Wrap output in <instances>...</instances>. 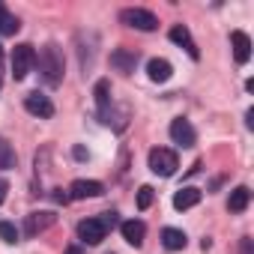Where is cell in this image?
<instances>
[{
    "label": "cell",
    "instance_id": "obj_9",
    "mask_svg": "<svg viewBox=\"0 0 254 254\" xmlns=\"http://www.w3.org/2000/svg\"><path fill=\"white\" fill-rule=\"evenodd\" d=\"M120 233H123V239L129 242V245L141 248V245H144V236H147V224L138 221V218H129V221L120 224Z\"/></svg>",
    "mask_w": 254,
    "mask_h": 254
},
{
    "label": "cell",
    "instance_id": "obj_15",
    "mask_svg": "<svg viewBox=\"0 0 254 254\" xmlns=\"http://www.w3.org/2000/svg\"><path fill=\"white\" fill-rule=\"evenodd\" d=\"M162 245H165L168 251H183V248L189 245V236H186L180 227H165V230H162Z\"/></svg>",
    "mask_w": 254,
    "mask_h": 254
},
{
    "label": "cell",
    "instance_id": "obj_13",
    "mask_svg": "<svg viewBox=\"0 0 254 254\" xmlns=\"http://www.w3.org/2000/svg\"><path fill=\"white\" fill-rule=\"evenodd\" d=\"M147 75H150V81H156V84H165V81H171V75H174V66H171L165 57H153V60L147 63Z\"/></svg>",
    "mask_w": 254,
    "mask_h": 254
},
{
    "label": "cell",
    "instance_id": "obj_28",
    "mask_svg": "<svg viewBox=\"0 0 254 254\" xmlns=\"http://www.w3.org/2000/svg\"><path fill=\"white\" fill-rule=\"evenodd\" d=\"M0 60H3V48H0Z\"/></svg>",
    "mask_w": 254,
    "mask_h": 254
},
{
    "label": "cell",
    "instance_id": "obj_6",
    "mask_svg": "<svg viewBox=\"0 0 254 254\" xmlns=\"http://www.w3.org/2000/svg\"><path fill=\"white\" fill-rule=\"evenodd\" d=\"M105 236H108V230H105V224H102L99 218H84V221H78V239H81V242L99 245Z\"/></svg>",
    "mask_w": 254,
    "mask_h": 254
},
{
    "label": "cell",
    "instance_id": "obj_3",
    "mask_svg": "<svg viewBox=\"0 0 254 254\" xmlns=\"http://www.w3.org/2000/svg\"><path fill=\"white\" fill-rule=\"evenodd\" d=\"M33 66H36V48L30 42L15 45V51H12V75H15V81L27 78L33 72Z\"/></svg>",
    "mask_w": 254,
    "mask_h": 254
},
{
    "label": "cell",
    "instance_id": "obj_10",
    "mask_svg": "<svg viewBox=\"0 0 254 254\" xmlns=\"http://www.w3.org/2000/svg\"><path fill=\"white\" fill-rule=\"evenodd\" d=\"M54 212H30L27 218H24V233L27 236H36V233H42V230H48L51 224H54Z\"/></svg>",
    "mask_w": 254,
    "mask_h": 254
},
{
    "label": "cell",
    "instance_id": "obj_14",
    "mask_svg": "<svg viewBox=\"0 0 254 254\" xmlns=\"http://www.w3.org/2000/svg\"><path fill=\"white\" fill-rule=\"evenodd\" d=\"M200 197H203V191L200 189H194V186H186V189H180L177 194H174V209H191V206H197L200 203Z\"/></svg>",
    "mask_w": 254,
    "mask_h": 254
},
{
    "label": "cell",
    "instance_id": "obj_19",
    "mask_svg": "<svg viewBox=\"0 0 254 254\" xmlns=\"http://www.w3.org/2000/svg\"><path fill=\"white\" fill-rule=\"evenodd\" d=\"M93 96H96V105H99V111H105V108L111 105V81H108V78L96 81V90H93Z\"/></svg>",
    "mask_w": 254,
    "mask_h": 254
},
{
    "label": "cell",
    "instance_id": "obj_25",
    "mask_svg": "<svg viewBox=\"0 0 254 254\" xmlns=\"http://www.w3.org/2000/svg\"><path fill=\"white\" fill-rule=\"evenodd\" d=\"M54 200H57V203H69V194H63V189H57V194H54Z\"/></svg>",
    "mask_w": 254,
    "mask_h": 254
},
{
    "label": "cell",
    "instance_id": "obj_4",
    "mask_svg": "<svg viewBox=\"0 0 254 254\" xmlns=\"http://www.w3.org/2000/svg\"><path fill=\"white\" fill-rule=\"evenodd\" d=\"M120 21L126 27H135V30H144V33H150V30L159 27V18L153 12H147V9H123L120 12Z\"/></svg>",
    "mask_w": 254,
    "mask_h": 254
},
{
    "label": "cell",
    "instance_id": "obj_27",
    "mask_svg": "<svg viewBox=\"0 0 254 254\" xmlns=\"http://www.w3.org/2000/svg\"><path fill=\"white\" fill-rule=\"evenodd\" d=\"M63 254H81V248H78V245H69V248H66Z\"/></svg>",
    "mask_w": 254,
    "mask_h": 254
},
{
    "label": "cell",
    "instance_id": "obj_1",
    "mask_svg": "<svg viewBox=\"0 0 254 254\" xmlns=\"http://www.w3.org/2000/svg\"><path fill=\"white\" fill-rule=\"evenodd\" d=\"M36 63L42 66V72H45V81L54 87V84H60L63 81V69H66V63H63V51H60V45H45L42 48V54H36Z\"/></svg>",
    "mask_w": 254,
    "mask_h": 254
},
{
    "label": "cell",
    "instance_id": "obj_8",
    "mask_svg": "<svg viewBox=\"0 0 254 254\" xmlns=\"http://www.w3.org/2000/svg\"><path fill=\"white\" fill-rule=\"evenodd\" d=\"M24 108H27V114L42 117V120L54 117V102H51L48 96H42V93H30V96H24Z\"/></svg>",
    "mask_w": 254,
    "mask_h": 254
},
{
    "label": "cell",
    "instance_id": "obj_12",
    "mask_svg": "<svg viewBox=\"0 0 254 254\" xmlns=\"http://www.w3.org/2000/svg\"><path fill=\"white\" fill-rule=\"evenodd\" d=\"M230 45H233L236 63H248V60H251V39H248V33L233 30V33H230Z\"/></svg>",
    "mask_w": 254,
    "mask_h": 254
},
{
    "label": "cell",
    "instance_id": "obj_23",
    "mask_svg": "<svg viewBox=\"0 0 254 254\" xmlns=\"http://www.w3.org/2000/svg\"><path fill=\"white\" fill-rule=\"evenodd\" d=\"M99 221L105 224V230H111V227H117V221H120V218H117V212H105Z\"/></svg>",
    "mask_w": 254,
    "mask_h": 254
},
{
    "label": "cell",
    "instance_id": "obj_7",
    "mask_svg": "<svg viewBox=\"0 0 254 254\" xmlns=\"http://www.w3.org/2000/svg\"><path fill=\"white\" fill-rule=\"evenodd\" d=\"M105 194V186L96 180H75L69 186V200H87V197H99Z\"/></svg>",
    "mask_w": 254,
    "mask_h": 254
},
{
    "label": "cell",
    "instance_id": "obj_26",
    "mask_svg": "<svg viewBox=\"0 0 254 254\" xmlns=\"http://www.w3.org/2000/svg\"><path fill=\"white\" fill-rule=\"evenodd\" d=\"M75 159H87V150L84 147H75Z\"/></svg>",
    "mask_w": 254,
    "mask_h": 254
},
{
    "label": "cell",
    "instance_id": "obj_16",
    "mask_svg": "<svg viewBox=\"0 0 254 254\" xmlns=\"http://www.w3.org/2000/svg\"><path fill=\"white\" fill-rule=\"evenodd\" d=\"M111 63H114L120 72H135L138 54H135V51H126V48H117V51H111Z\"/></svg>",
    "mask_w": 254,
    "mask_h": 254
},
{
    "label": "cell",
    "instance_id": "obj_17",
    "mask_svg": "<svg viewBox=\"0 0 254 254\" xmlns=\"http://www.w3.org/2000/svg\"><path fill=\"white\" fill-rule=\"evenodd\" d=\"M248 203H251V191H248V186H236V189L230 191V197H227V209H230V212H245Z\"/></svg>",
    "mask_w": 254,
    "mask_h": 254
},
{
    "label": "cell",
    "instance_id": "obj_18",
    "mask_svg": "<svg viewBox=\"0 0 254 254\" xmlns=\"http://www.w3.org/2000/svg\"><path fill=\"white\" fill-rule=\"evenodd\" d=\"M18 27H21V24H18V18H15L3 3H0V36H15V33H18Z\"/></svg>",
    "mask_w": 254,
    "mask_h": 254
},
{
    "label": "cell",
    "instance_id": "obj_21",
    "mask_svg": "<svg viewBox=\"0 0 254 254\" xmlns=\"http://www.w3.org/2000/svg\"><path fill=\"white\" fill-rule=\"evenodd\" d=\"M0 168H15V153L3 138H0Z\"/></svg>",
    "mask_w": 254,
    "mask_h": 254
},
{
    "label": "cell",
    "instance_id": "obj_24",
    "mask_svg": "<svg viewBox=\"0 0 254 254\" xmlns=\"http://www.w3.org/2000/svg\"><path fill=\"white\" fill-rule=\"evenodd\" d=\"M6 191H9V183H6V180H0V203L6 200Z\"/></svg>",
    "mask_w": 254,
    "mask_h": 254
},
{
    "label": "cell",
    "instance_id": "obj_11",
    "mask_svg": "<svg viewBox=\"0 0 254 254\" xmlns=\"http://www.w3.org/2000/svg\"><path fill=\"white\" fill-rule=\"evenodd\" d=\"M171 42H177V45H183L186 51H189V57L191 60H197L200 57V51H197V45H194V39H191V33H189V27L186 24H177V27H171Z\"/></svg>",
    "mask_w": 254,
    "mask_h": 254
},
{
    "label": "cell",
    "instance_id": "obj_20",
    "mask_svg": "<svg viewBox=\"0 0 254 254\" xmlns=\"http://www.w3.org/2000/svg\"><path fill=\"white\" fill-rule=\"evenodd\" d=\"M0 239H3L6 245H15L18 242V227L12 221H0Z\"/></svg>",
    "mask_w": 254,
    "mask_h": 254
},
{
    "label": "cell",
    "instance_id": "obj_5",
    "mask_svg": "<svg viewBox=\"0 0 254 254\" xmlns=\"http://www.w3.org/2000/svg\"><path fill=\"white\" fill-rule=\"evenodd\" d=\"M171 138H174V144H180V147H194L197 144V132H194V126L189 123V120H183V117H177V120H171Z\"/></svg>",
    "mask_w": 254,
    "mask_h": 254
},
{
    "label": "cell",
    "instance_id": "obj_22",
    "mask_svg": "<svg viewBox=\"0 0 254 254\" xmlns=\"http://www.w3.org/2000/svg\"><path fill=\"white\" fill-rule=\"evenodd\" d=\"M153 197H156L153 186H141L138 189V209H150L153 206Z\"/></svg>",
    "mask_w": 254,
    "mask_h": 254
},
{
    "label": "cell",
    "instance_id": "obj_2",
    "mask_svg": "<svg viewBox=\"0 0 254 254\" xmlns=\"http://www.w3.org/2000/svg\"><path fill=\"white\" fill-rule=\"evenodd\" d=\"M147 165H150V171L159 174V177H174L177 168H180V159H177V153L168 150V147H153L150 156H147Z\"/></svg>",
    "mask_w": 254,
    "mask_h": 254
}]
</instances>
